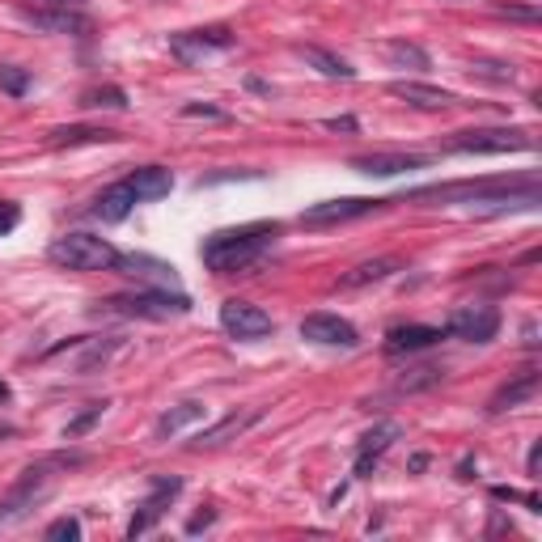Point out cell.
<instances>
[{
	"instance_id": "cell-1",
	"label": "cell",
	"mask_w": 542,
	"mask_h": 542,
	"mask_svg": "<svg viewBox=\"0 0 542 542\" xmlns=\"http://www.w3.org/2000/svg\"><path fill=\"white\" fill-rule=\"evenodd\" d=\"M280 238V225H238V229H216L204 238L200 259L216 276H233V271L255 267Z\"/></svg>"
},
{
	"instance_id": "cell-2",
	"label": "cell",
	"mask_w": 542,
	"mask_h": 542,
	"mask_svg": "<svg viewBox=\"0 0 542 542\" xmlns=\"http://www.w3.org/2000/svg\"><path fill=\"white\" fill-rule=\"evenodd\" d=\"M411 200H466V204H492L504 208H534L542 195L534 178H483V183H454V187H420Z\"/></svg>"
},
{
	"instance_id": "cell-3",
	"label": "cell",
	"mask_w": 542,
	"mask_h": 542,
	"mask_svg": "<svg viewBox=\"0 0 542 542\" xmlns=\"http://www.w3.org/2000/svg\"><path fill=\"white\" fill-rule=\"evenodd\" d=\"M47 259L64 271H115L119 250L98 233H64L47 246Z\"/></svg>"
},
{
	"instance_id": "cell-4",
	"label": "cell",
	"mask_w": 542,
	"mask_h": 542,
	"mask_svg": "<svg viewBox=\"0 0 542 542\" xmlns=\"http://www.w3.org/2000/svg\"><path fill=\"white\" fill-rule=\"evenodd\" d=\"M106 314H123V318H149V322H166V318H183L191 314V297L187 293H170V288H140V293H119L102 301Z\"/></svg>"
},
{
	"instance_id": "cell-5",
	"label": "cell",
	"mask_w": 542,
	"mask_h": 542,
	"mask_svg": "<svg viewBox=\"0 0 542 542\" xmlns=\"http://www.w3.org/2000/svg\"><path fill=\"white\" fill-rule=\"evenodd\" d=\"M534 136L526 128H471L445 140V153H526Z\"/></svg>"
},
{
	"instance_id": "cell-6",
	"label": "cell",
	"mask_w": 542,
	"mask_h": 542,
	"mask_svg": "<svg viewBox=\"0 0 542 542\" xmlns=\"http://www.w3.org/2000/svg\"><path fill=\"white\" fill-rule=\"evenodd\" d=\"M390 200H365V195H343V200H322V204H310L301 212V225L305 229H331V225H348V221H360L369 212H382Z\"/></svg>"
},
{
	"instance_id": "cell-7",
	"label": "cell",
	"mask_w": 542,
	"mask_h": 542,
	"mask_svg": "<svg viewBox=\"0 0 542 542\" xmlns=\"http://www.w3.org/2000/svg\"><path fill=\"white\" fill-rule=\"evenodd\" d=\"M178 492H183V479L178 475H157L153 487H149V496H144L136 504V513L128 521V538H140V534H149L161 517H166V509L178 500Z\"/></svg>"
},
{
	"instance_id": "cell-8",
	"label": "cell",
	"mask_w": 542,
	"mask_h": 542,
	"mask_svg": "<svg viewBox=\"0 0 542 542\" xmlns=\"http://www.w3.org/2000/svg\"><path fill=\"white\" fill-rule=\"evenodd\" d=\"M221 327H225V335H233V339L255 343V339H263V335L276 331V322H271V314L263 310V305L242 301V297H229V301L221 305Z\"/></svg>"
},
{
	"instance_id": "cell-9",
	"label": "cell",
	"mask_w": 542,
	"mask_h": 542,
	"mask_svg": "<svg viewBox=\"0 0 542 542\" xmlns=\"http://www.w3.org/2000/svg\"><path fill=\"white\" fill-rule=\"evenodd\" d=\"M51 466L56 462H39V466H30V471H22V479H17L9 487V496L0 500V526H9V521H17L26 509H34V500H43L47 496V487H51Z\"/></svg>"
},
{
	"instance_id": "cell-10",
	"label": "cell",
	"mask_w": 542,
	"mask_h": 542,
	"mask_svg": "<svg viewBox=\"0 0 542 542\" xmlns=\"http://www.w3.org/2000/svg\"><path fill=\"white\" fill-rule=\"evenodd\" d=\"M238 47V34H233L229 26H208V30H183L170 39V51L183 64H200L204 56H212V51H229Z\"/></svg>"
},
{
	"instance_id": "cell-11",
	"label": "cell",
	"mask_w": 542,
	"mask_h": 542,
	"mask_svg": "<svg viewBox=\"0 0 542 542\" xmlns=\"http://www.w3.org/2000/svg\"><path fill=\"white\" fill-rule=\"evenodd\" d=\"M445 335L466 343H492L500 335V310H492V305H462V310L449 314Z\"/></svg>"
},
{
	"instance_id": "cell-12",
	"label": "cell",
	"mask_w": 542,
	"mask_h": 542,
	"mask_svg": "<svg viewBox=\"0 0 542 542\" xmlns=\"http://www.w3.org/2000/svg\"><path fill=\"white\" fill-rule=\"evenodd\" d=\"M301 339L305 343H318V348H356L360 331L352 327L348 318L318 310V314H305L301 318Z\"/></svg>"
},
{
	"instance_id": "cell-13",
	"label": "cell",
	"mask_w": 542,
	"mask_h": 542,
	"mask_svg": "<svg viewBox=\"0 0 542 542\" xmlns=\"http://www.w3.org/2000/svg\"><path fill=\"white\" fill-rule=\"evenodd\" d=\"M26 26L43 30V34H89L94 22L81 9H64V5H47V9H17Z\"/></svg>"
},
{
	"instance_id": "cell-14",
	"label": "cell",
	"mask_w": 542,
	"mask_h": 542,
	"mask_svg": "<svg viewBox=\"0 0 542 542\" xmlns=\"http://www.w3.org/2000/svg\"><path fill=\"white\" fill-rule=\"evenodd\" d=\"M399 437H403V428L394 424V420L373 424V428L365 432V437L356 441V466H352V475H356V479H369V475H373V466L386 458V449H390L394 441H399Z\"/></svg>"
},
{
	"instance_id": "cell-15",
	"label": "cell",
	"mask_w": 542,
	"mask_h": 542,
	"mask_svg": "<svg viewBox=\"0 0 542 542\" xmlns=\"http://www.w3.org/2000/svg\"><path fill=\"white\" fill-rule=\"evenodd\" d=\"M348 166L356 174L394 178V174H407V170H424L428 157L424 153H365V157H348Z\"/></svg>"
},
{
	"instance_id": "cell-16",
	"label": "cell",
	"mask_w": 542,
	"mask_h": 542,
	"mask_svg": "<svg viewBox=\"0 0 542 542\" xmlns=\"http://www.w3.org/2000/svg\"><path fill=\"white\" fill-rule=\"evenodd\" d=\"M390 94L407 106H415V111H445V106H458V94L424 85V81H390Z\"/></svg>"
},
{
	"instance_id": "cell-17",
	"label": "cell",
	"mask_w": 542,
	"mask_h": 542,
	"mask_svg": "<svg viewBox=\"0 0 542 542\" xmlns=\"http://www.w3.org/2000/svg\"><path fill=\"white\" fill-rule=\"evenodd\" d=\"M263 420V411L259 407H250V411H229L221 424H212V428H200L195 432V449H212V445H225V441H233V437H242L246 428H255Z\"/></svg>"
},
{
	"instance_id": "cell-18",
	"label": "cell",
	"mask_w": 542,
	"mask_h": 542,
	"mask_svg": "<svg viewBox=\"0 0 542 542\" xmlns=\"http://www.w3.org/2000/svg\"><path fill=\"white\" fill-rule=\"evenodd\" d=\"M208 420V403L200 399H183V403H174L170 411H161L157 415V424H153V441H170L178 437V432H187L191 424H200Z\"/></svg>"
},
{
	"instance_id": "cell-19",
	"label": "cell",
	"mask_w": 542,
	"mask_h": 542,
	"mask_svg": "<svg viewBox=\"0 0 542 542\" xmlns=\"http://www.w3.org/2000/svg\"><path fill=\"white\" fill-rule=\"evenodd\" d=\"M115 271H123V276H136V280H144L149 288H178V271L170 263H161V259H149V255H119Z\"/></svg>"
},
{
	"instance_id": "cell-20",
	"label": "cell",
	"mask_w": 542,
	"mask_h": 542,
	"mask_svg": "<svg viewBox=\"0 0 542 542\" xmlns=\"http://www.w3.org/2000/svg\"><path fill=\"white\" fill-rule=\"evenodd\" d=\"M445 331L441 327H424V322H407V327H394L386 335V352L390 356H411V352H424L432 343H441Z\"/></svg>"
},
{
	"instance_id": "cell-21",
	"label": "cell",
	"mask_w": 542,
	"mask_h": 542,
	"mask_svg": "<svg viewBox=\"0 0 542 542\" xmlns=\"http://www.w3.org/2000/svg\"><path fill=\"white\" fill-rule=\"evenodd\" d=\"M123 183L132 187L136 200L153 204V200H166V195L174 191V174L166 166H140V170H132L128 178H123Z\"/></svg>"
},
{
	"instance_id": "cell-22",
	"label": "cell",
	"mask_w": 542,
	"mask_h": 542,
	"mask_svg": "<svg viewBox=\"0 0 542 542\" xmlns=\"http://www.w3.org/2000/svg\"><path fill=\"white\" fill-rule=\"evenodd\" d=\"M538 394V369H526L521 377H513V382H504L496 394H492V403H487V411L492 415H504V411H513L521 403H530Z\"/></svg>"
},
{
	"instance_id": "cell-23",
	"label": "cell",
	"mask_w": 542,
	"mask_h": 542,
	"mask_svg": "<svg viewBox=\"0 0 542 542\" xmlns=\"http://www.w3.org/2000/svg\"><path fill=\"white\" fill-rule=\"evenodd\" d=\"M132 204H136L132 187H128V183H115V187H106V191L98 195V200H94V208H89V216H98L102 225H119V221H128Z\"/></svg>"
},
{
	"instance_id": "cell-24",
	"label": "cell",
	"mask_w": 542,
	"mask_h": 542,
	"mask_svg": "<svg viewBox=\"0 0 542 542\" xmlns=\"http://www.w3.org/2000/svg\"><path fill=\"white\" fill-rule=\"evenodd\" d=\"M297 56L310 64V68H318L322 77H331V81H356V68L343 60V56H335V51H327V47H297Z\"/></svg>"
},
{
	"instance_id": "cell-25",
	"label": "cell",
	"mask_w": 542,
	"mask_h": 542,
	"mask_svg": "<svg viewBox=\"0 0 542 542\" xmlns=\"http://www.w3.org/2000/svg\"><path fill=\"white\" fill-rule=\"evenodd\" d=\"M119 140V132H111V128H85V123H72V128H56L51 132V144L56 149H72V144H115Z\"/></svg>"
},
{
	"instance_id": "cell-26",
	"label": "cell",
	"mask_w": 542,
	"mask_h": 542,
	"mask_svg": "<svg viewBox=\"0 0 542 542\" xmlns=\"http://www.w3.org/2000/svg\"><path fill=\"white\" fill-rule=\"evenodd\" d=\"M399 267H403L399 259H373V263H360V267L348 271V276H339V288H365V284H377V280L394 276Z\"/></svg>"
},
{
	"instance_id": "cell-27",
	"label": "cell",
	"mask_w": 542,
	"mask_h": 542,
	"mask_svg": "<svg viewBox=\"0 0 542 542\" xmlns=\"http://www.w3.org/2000/svg\"><path fill=\"white\" fill-rule=\"evenodd\" d=\"M386 60L394 64V68H432V60H428V51L424 47H415V43H407V39H390L386 43Z\"/></svg>"
},
{
	"instance_id": "cell-28",
	"label": "cell",
	"mask_w": 542,
	"mask_h": 542,
	"mask_svg": "<svg viewBox=\"0 0 542 542\" xmlns=\"http://www.w3.org/2000/svg\"><path fill=\"white\" fill-rule=\"evenodd\" d=\"M81 106H89V111H123L128 106V94L115 85H106V89H85L81 94Z\"/></svg>"
},
{
	"instance_id": "cell-29",
	"label": "cell",
	"mask_w": 542,
	"mask_h": 542,
	"mask_svg": "<svg viewBox=\"0 0 542 542\" xmlns=\"http://www.w3.org/2000/svg\"><path fill=\"white\" fill-rule=\"evenodd\" d=\"M0 89L13 98H26L30 94V68H17V64H0Z\"/></svg>"
},
{
	"instance_id": "cell-30",
	"label": "cell",
	"mask_w": 542,
	"mask_h": 542,
	"mask_svg": "<svg viewBox=\"0 0 542 542\" xmlns=\"http://www.w3.org/2000/svg\"><path fill=\"white\" fill-rule=\"evenodd\" d=\"M102 411H106V403H89V407L77 415V420H68V428H64V441H77V437H85V432L102 420Z\"/></svg>"
},
{
	"instance_id": "cell-31",
	"label": "cell",
	"mask_w": 542,
	"mask_h": 542,
	"mask_svg": "<svg viewBox=\"0 0 542 542\" xmlns=\"http://www.w3.org/2000/svg\"><path fill=\"white\" fill-rule=\"evenodd\" d=\"M471 72H475V77H487V81H513L517 64H509V60H475Z\"/></svg>"
},
{
	"instance_id": "cell-32",
	"label": "cell",
	"mask_w": 542,
	"mask_h": 542,
	"mask_svg": "<svg viewBox=\"0 0 542 542\" xmlns=\"http://www.w3.org/2000/svg\"><path fill=\"white\" fill-rule=\"evenodd\" d=\"M441 377H445V369H437V365L411 369V377H403V382H399V390H424V386H437Z\"/></svg>"
},
{
	"instance_id": "cell-33",
	"label": "cell",
	"mask_w": 542,
	"mask_h": 542,
	"mask_svg": "<svg viewBox=\"0 0 542 542\" xmlns=\"http://www.w3.org/2000/svg\"><path fill=\"white\" fill-rule=\"evenodd\" d=\"M47 542H77L81 538V521L77 517H60V521H51V526H47V534H43Z\"/></svg>"
},
{
	"instance_id": "cell-34",
	"label": "cell",
	"mask_w": 542,
	"mask_h": 542,
	"mask_svg": "<svg viewBox=\"0 0 542 542\" xmlns=\"http://www.w3.org/2000/svg\"><path fill=\"white\" fill-rule=\"evenodd\" d=\"M17 225H22V208H17L13 200H0V238H5V233H13Z\"/></svg>"
},
{
	"instance_id": "cell-35",
	"label": "cell",
	"mask_w": 542,
	"mask_h": 542,
	"mask_svg": "<svg viewBox=\"0 0 542 542\" xmlns=\"http://www.w3.org/2000/svg\"><path fill=\"white\" fill-rule=\"evenodd\" d=\"M492 496H496V500H517V504H526L530 513H542L534 496H521V492H513V487H492Z\"/></svg>"
},
{
	"instance_id": "cell-36",
	"label": "cell",
	"mask_w": 542,
	"mask_h": 542,
	"mask_svg": "<svg viewBox=\"0 0 542 542\" xmlns=\"http://www.w3.org/2000/svg\"><path fill=\"white\" fill-rule=\"evenodd\" d=\"M183 115H187V119H225V111H216V106H208V102H204V106H200V102H187Z\"/></svg>"
},
{
	"instance_id": "cell-37",
	"label": "cell",
	"mask_w": 542,
	"mask_h": 542,
	"mask_svg": "<svg viewBox=\"0 0 542 542\" xmlns=\"http://www.w3.org/2000/svg\"><path fill=\"white\" fill-rule=\"evenodd\" d=\"M212 521H216V513H212V509H208V513H200V517H191V521H187V534H200V530H208Z\"/></svg>"
},
{
	"instance_id": "cell-38",
	"label": "cell",
	"mask_w": 542,
	"mask_h": 542,
	"mask_svg": "<svg viewBox=\"0 0 542 542\" xmlns=\"http://www.w3.org/2000/svg\"><path fill=\"white\" fill-rule=\"evenodd\" d=\"M538 458H542V441L530 445V458H526V475H530V479H538Z\"/></svg>"
},
{
	"instance_id": "cell-39",
	"label": "cell",
	"mask_w": 542,
	"mask_h": 542,
	"mask_svg": "<svg viewBox=\"0 0 542 542\" xmlns=\"http://www.w3.org/2000/svg\"><path fill=\"white\" fill-rule=\"evenodd\" d=\"M327 128H331V132H339V128H343V132H356V119H327Z\"/></svg>"
},
{
	"instance_id": "cell-40",
	"label": "cell",
	"mask_w": 542,
	"mask_h": 542,
	"mask_svg": "<svg viewBox=\"0 0 542 542\" xmlns=\"http://www.w3.org/2000/svg\"><path fill=\"white\" fill-rule=\"evenodd\" d=\"M43 5H64V9H77V5H85V0H43Z\"/></svg>"
},
{
	"instance_id": "cell-41",
	"label": "cell",
	"mask_w": 542,
	"mask_h": 542,
	"mask_svg": "<svg viewBox=\"0 0 542 542\" xmlns=\"http://www.w3.org/2000/svg\"><path fill=\"white\" fill-rule=\"evenodd\" d=\"M0 399H9V386L5 382H0Z\"/></svg>"
}]
</instances>
